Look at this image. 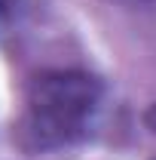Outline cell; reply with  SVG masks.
Returning <instances> with one entry per match:
<instances>
[{"label":"cell","instance_id":"cell-1","mask_svg":"<svg viewBox=\"0 0 156 160\" xmlns=\"http://www.w3.org/2000/svg\"><path fill=\"white\" fill-rule=\"evenodd\" d=\"M101 99V83L83 71H49L31 83L21 139L31 151L58 148L83 136L86 117Z\"/></svg>","mask_w":156,"mask_h":160},{"label":"cell","instance_id":"cell-2","mask_svg":"<svg viewBox=\"0 0 156 160\" xmlns=\"http://www.w3.org/2000/svg\"><path fill=\"white\" fill-rule=\"evenodd\" d=\"M144 123H147V129H150V132H156V105H150V108H147Z\"/></svg>","mask_w":156,"mask_h":160},{"label":"cell","instance_id":"cell-3","mask_svg":"<svg viewBox=\"0 0 156 160\" xmlns=\"http://www.w3.org/2000/svg\"><path fill=\"white\" fill-rule=\"evenodd\" d=\"M117 3H129V6H147V3H153V0H117Z\"/></svg>","mask_w":156,"mask_h":160},{"label":"cell","instance_id":"cell-4","mask_svg":"<svg viewBox=\"0 0 156 160\" xmlns=\"http://www.w3.org/2000/svg\"><path fill=\"white\" fill-rule=\"evenodd\" d=\"M3 9H6V0H0V16H3Z\"/></svg>","mask_w":156,"mask_h":160}]
</instances>
